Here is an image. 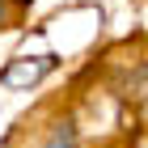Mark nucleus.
<instances>
[{
    "label": "nucleus",
    "mask_w": 148,
    "mask_h": 148,
    "mask_svg": "<svg viewBox=\"0 0 148 148\" xmlns=\"http://www.w3.org/2000/svg\"><path fill=\"white\" fill-rule=\"evenodd\" d=\"M51 68H55V55H38V59H13L9 68L0 72V80H4V85H13V89H21V85H38V80H42Z\"/></svg>",
    "instance_id": "nucleus-1"
},
{
    "label": "nucleus",
    "mask_w": 148,
    "mask_h": 148,
    "mask_svg": "<svg viewBox=\"0 0 148 148\" xmlns=\"http://www.w3.org/2000/svg\"><path fill=\"white\" fill-rule=\"evenodd\" d=\"M42 148H80V144H76V131H72V127H59Z\"/></svg>",
    "instance_id": "nucleus-2"
}]
</instances>
